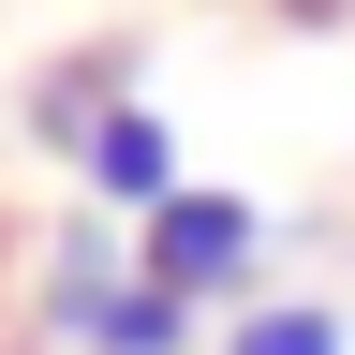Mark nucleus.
Listing matches in <instances>:
<instances>
[{"label":"nucleus","mask_w":355,"mask_h":355,"mask_svg":"<svg viewBox=\"0 0 355 355\" xmlns=\"http://www.w3.org/2000/svg\"><path fill=\"white\" fill-rule=\"evenodd\" d=\"M222 355H355V326L326 296H252V311H222Z\"/></svg>","instance_id":"6"},{"label":"nucleus","mask_w":355,"mask_h":355,"mask_svg":"<svg viewBox=\"0 0 355 355\" xmlns=\"http://www.w3.org/2000/svg\"><path fill=\"white\" fill-rule=\"evenodd\" d=\"M193 326H207V311H178V296L148 282V266H133V282L104 296V326H89L74 355H193Z\"/></svg>","instance_id":"5"},{"label":"nucleus","mask_w":355,"mask_h":355,"mask_svg":"<svg viewBox=\"0 0 355 355\" xmlns=\"http://www.w3.org/2000/svg\"><path fill=\"white\" fill-rule=\"evenodd\" d=\"M119 282H133V222H104V207H74L60 237H44V266H30V326H44V340H89Z\"/></svg>","instance_id":"2"},{"label":"nucleus","mask_w":355,"mask_h":355,"mask_svg":"<svg viewBox=\"0 0 355 355\" xmlns=\"http://www.w3.org/2000/svg\"><path fill=\"white\" fill-rule=\"evenodd\" d=\"M74 178H89V207H104V222H148V207L178 193V133H163V104H119V119L74 148Z\"/></svg>","instance_id":"3"},{"label":"nucleus","mask_w":355,"mask_h":355,"mask_svg":"<svg viewBox=\"0 0 355 355\" xmlns=\"http://www.w3.org/2000/svg\"><path fill=\"white\" fill-rule=\"evenodd\" d=\"M133 266L178 296V311H252V266H266V207L222 193V178H178V193L133 222Z\"/></svg>","instance_id":"1"},{"label":"nucleus","mask_w":355,"mask_h":355,"mask_svg":"<svg viewBox=\"0 0 355 355\" xmlns=\"http://www.w3.org/2000/svg\"><path fill=\"white\" fill-rule=\"evenodd\" d=\"M119 104H133V60H60V74L30 89V133H44V148L74 163V148H89V133H104Z\"/></svg>","instance_id":"4"},{"label":"nucleus","mask_w":355,"mask_h":355,"mask_svg":"<svg viewBox=\"0 0 355 355\" xmlns=\"http://www.w3.org/2000/svg\"><path fill=\"white\" fill-rule=\"evenodd\" d=\"M296 15H326V0H296Z\"/></svg>","instance_id":"7"}]
</instances>
